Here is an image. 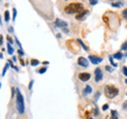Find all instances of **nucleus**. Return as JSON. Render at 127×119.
<instances>
[{
	"instance_id": "nucleus-1",
	"label": "nucleus",
	"mask_w": 127,
	"mask_h": 119,
	"mask_svg": "<svg viewBox=\"0 0 127 119\" xmlns=\"http://www.w3.org/2000/svg\"><path fill=\"white\" fill-rule=\"evenodd\" d=\"M65 11L67 14H74V13H80L84 11V5L79 2H73V3H69L66 5Z\"/></svg>"
},
{
	"instance_id": "nucleus-2",
	"label": "nucleus",
	"mask_w": 127,
	"mask_h": 119,
	"mask_svg": "<svg viewBox=\"0 0 127 119\" xmlns=\"http://www.w3.org/2000/svg\"><path fill=\"white\" fill-rule=\"evenodd\" d=\"M16 107L20 114L24 113V101H23V97L18 88L16 89Z\"/></svg>"
},
{
	"instance_id": "nucleus-3",
	"label": "nucleus",
	"mask_w": 127,
	"mask_h": 119,
	"mask_svg": "<svg viewBox=\"0 0 127 119\" xmlns=\"http://www.w3.org/2000/svg\"><path fill=\"white\" fill-rule=\"evenodd\" d=\"M104 93H105V96L107 98L112 99L119 94V89L113 85H106L105 88H104Z\"/></svg>"
},
{
	"instance_id": "nucleus-4",
	"label": "nucleus",
	"mask_w": 127,
	"mask_h": 119,
	"mask_svg": "<svg viewBox=\"0 0 127 119\" xmlns=\"http://www.w3.org/2000/svg\"><path fill=\"white\" fill-rule=\"evenodd\" d=\"M90 78H91V74L89 73V72H80V73L78 74V79H79L80 81H83V82L88 81Z\"/></svg>"
},
{
	"instance_id": "nucleus-5",
	"label": "nucleus",
	"mask_w": 127,
	"mask_h": 119,
	"mask_svg": "<svg viewBox=\"0 0 127 119\" xmlns=\"http://www.w3.org/2000/svg\"><path fill=\"white\" fill-rule=\"evenodd\" d=\"M94 76H95V82H99L103 79V72H102L101 68H96L94 70Z\"/></svg>"
},
{
	"instance_id": "nucleus-6",
	"label": "nucleus",
	"mask_w": 127,
	"mask_h": 119,
	"mask_svg": "<svg viewBox=\"0 0 127 119\" xmlns=\"http://www.w3.org/2000/svg\"><path fill=\"white\" fill-rule=\"evenodd\" d=\"M54 26L56 28H66L68 26V23L66 22V21H63V20H60L59 18H56L55 19V23H54Z\"/></svg>"
},
{
	"instance_id": "nucleus-7",
	"label": "nucleus",
	"mask_w": 127,
	"mask_h": 119,
	"mask_svg": "<svg viewBox=\"0 0 127 119\" xmlns=\"http://www.w3.org/2000/svg\"><path fill=\"white\" fill-rule=\"evenodd\" d=\"M89 61L92 64L96 65V64L101 63V62L103 61V59H102V57H99V56H95V55H89Z\"/></svg>"
},
{
	"instance_id": "nucleus-8",
	"label": "nucleus",
	"mask_w": 127,
	"mask_h": 119,
	"mask_svg": "<svg viewBox=\"0 0 127 119\" xmlns=\"http://www.w3.org/2000/svg\"><path fill=\"white\" fill-rule=\"evenodd\" d=\"M77 63H78V65L83 66V67H88V65H89V61H87V59H85L84 56L78 57Z\"/></svg>"
},
{
	"instance_id": "nucleus-9",
	"label": "nucleus",
	"mask_w": 127,
	"mask_h": 119,
	"mask_svg": "<svg viewBox=\"0 0 127 119\" xmlns=\"http://www.w3.org/2000/svg\"><path fill=\"white\" fill-rule=\"evenodd\" d=\"M88 14H89V11H88V10H86V8H84V11H83V12L78 13V14L76 15L75 18L77 19V20H82V19H84Z\"/></svg>"
},
{
	"instance_id": "nucleus-10",
	"label": "nucleus",
	"mask_w": 127,
	"mask_h": 119,
	"mask_svg": "<svg viewBox=\"0 0 127 119\" xmlns=\"http://www.w3.org/2000/svg\"><path fill=\"white\" fill-rule=\"evenodd\" d=\"M91 91H92V88H91V86H89V85H86V87H85L84 91H83V94L84 95H88V94H90Z\"/></svg>"
},
{
	"instance_id": "nucleus-11",
	"label": "nucleus",
	"mask_w": 127,
	"mask_h": 119,
	"mask_svg": "<svg viewBox=\"0 0 127 119\" xmlns=\"http://www.w3.org/2000/svg\"><path fill=\"white\" fill-rule=\"evenodd\" d=\"M8 54H11V55L14 53V48L12 47V45H11L10 42H8Z\"/></svg>"
},
{
	"instance_id": "nucleus-12",
	"label": "nucleus",
	"mask_w": 127,
	"mask_h": 119,
	"mask_svg": "<svg viewBox=\"0 0 127 119\" xmlns=\"http://www.w3.org/2000/svg\"><path fill=\"white\" fill-rule=\"evenodd\" d=\"M113 57H114V59H116V60H121V59H122V57H123L122 52H116V53H114Z\"/></svg>"
},
{
	"instance_id": "nucleus-13",
	"label": "nucleus",
	"mask_w": 127,
	"mask_h": 119,
	"mask_svg": "<svg viewBox=\"0 0 127 119\" xmlns=\"http://www.w3.org/2000/svg\"><path fill=\"white\" fill-rule=\"evenodd\" d=\"M30 62H31V65L32 66H37L38 64H39V61H38V60H36V59H32Z\"/></svg>"
},
{
	"instance_id": "nucleus-14",
	"label": "nucleus",
	"mask_w": 127,
	"mask_h": 119,
	"mask_svg": "<svg viewBox=\"0 0 127 119\" xmlns=\"http://www.w3.org/2000/svg\"><path fill=\"white\" fill-rule=\"evenodd\" d=\"M4 19H5L6 22L10 20V12L8 11H5V13H4Z\"/></svg>"
},
{
	"instance_id": "nucleus-15",
	"label": "nucleus",
	"mask_w": 127,
	"mask_h": 119,
	"mask_svg": "<svg viewBox=\"0 0 127 119\" xmlns=\"http://www.w3.org/2000/svg\"><path fill=\"white\" fill-rule=\"evenodd\" d=\"M77 42H78V44L80 45V46L83 47V48L85 49V50H88V47H87V46H85V44H84V42H82V40H80V39H77Z\"/></svg>"
},
{
	"instance_id": "nucleus-16",
	"label": "nucleus",
	"mask_w": 127,
	"mask_h": 119,
	"mask_svg": "<svg viewBox=\"0 0 127 119\" xmlns=\"http://www.w3.org/2000/svg\"><path fill=\"white\" fill-rule=\"evenodd\" d=\"M109 61H110V63H111V65L113 66V67H118V64H115L113 62V59H112V56H109Z\"/></svg>"
},
{
	"instance_id": "nucleus-17",
	"label": "nucleus",
	"mask_w": 127,
	"mask_h": 119,
	"mask_svg": "<svg viewBox=\"0 0 127 119\" xmlns=\"http://www.w3.org/2000/svg\"><path fill=\"white\" fill-rule=\"evenodd\" d=\"M46 71H47V68H46V67H41L39 70H37L38 73H44Z\"/></svg>"
},
{
	"instance_id": "nucleus-18",
	"label": "nucleus",
	"mask_w": 127,
	"mask_h": 119,
	"mask_svg": "<svg viewBox=\"0 0 127 119\" xmlns=\"http://www.w3.org/2000/svg\"><path fill=\"white\" fill-rule=\"evenodd\" d=\"M8 67H10V64H6V65H5V67H4V69H3V71H2V76H4V74H5V72H6V70H8Z\"/></svg>"
},
{
	"instance_id": "nucleus-19",
	"label": "nucleus",
	"mask_w": 127,
	"mask_h": 119,
	"mask_svg": "<svg viewBox=\"0 0 127 119\" xmlns=\"http://www.w3.org/2000/svg\"><path fill=\"white\" fill-rule=\"evenodd\" d=\"M105 69L107 70L108 72H112V71H113V69H112V68L110 67V66H105Z\"/></svg>"
},
{
	"instance_id": "nucleus-20",
	"label": "nucleus",
	"mask_w": 127,
	"mask_h": 119,
	"mask_svg": "<svg viewBox=\"0 0 127 119\" xmlns=\"http://www.w3.org/2000/svg\"><path fill=\"white\" fill-rule=\"evenodd\" d=\"M15 42H16V44L18 45L19 49H22V48H21V44H20V42H19V40H18V38H17V37H15Z\"/></svg>"
},
{
	"instance_id": "nucleus-21",
	"label": "nucleus",
	"mask_w": 127,
	"mask_h": 119,
	"mask_svg": "<svg viewBox=\"0 0 127 119\" xmlns=\"http://www.w3.org/2000/svg\"><path fill=\"white\" fill-rule=\"evenodd\" d=\"M123 17L125 19H127V8L126 10H123Z\"/></svg>"
},
{
	"instance_id": "nucleus-22",
	"label": "nucleus",
	"mask_w": 127,
	"mask_h": 119,
	"mask_svg": "<svg viewBox=\"0 0 127 119\" xmlns=\"http://www.w3.org/2000/svg\"><path fill=\"white\" fill-rule=\"evenodd\" d=\"M16 14H17L16 8H13V20H15V17H16Z\"/></svg>"
},
{
	"instance_id": "nucleus-23",
	"label": "nucleus",
	"mask_w": 127,
	"mask_h": 119,
	"mask_svg": "<svg viewBox=\"0 0 127 119\" xmlns=\"http://www.w3.org/2000/svg\"><path fill=\"white\" fill-rule=\"evenodd\" d=\"M127 49V42H125L124 44L122 45V50H126Z\"/></svg>"
},
{
	"instance_id": "nucleus-24",
	"label": "nucleus",
	"mask_w": 127,
	"mask_h": 119,
	"mask_svg": "<svg viewBox=\"0 0 127 119\" xmlns=\"http://www.w3.org/2000/svg\"><path fill=\"white\" fill-rule=\"evenodd\" d=\"M123 73H124L125 76H127V67H126V66H124V67H123Z\"/></svg>"
},
{
	"instance_id": "nucleus-25",
	"label": "nucleus",
	"mask_w": 127,
	"mask_h": 119,
	"mask_svg": "<svg viewBox=\"0 0 127 119\" xmlns=\"http://www.w3.org/2000/svg\"><path fill=\"white\" fill-rule=\"evenodd\" d=\"M112 6H121L122 5V2H118V3H111Z\"/></svg>"
},
{
	"instance_id": "nucleus-26",
	"label": "nucleus",
	"mask_w": 127,
	"mask_h": 119,
	"mask_svg": "<svg viewBox=\"0 0 127 119\" xmlns=\"http://www.w3.org/2000/svg\"><path fill=\"white\" fill-rule=\"evenodd\" d=\"M108 107H109V105H108V104H104L103 107H102V110H108Z\"/></svg>"
},
{
	"instance_id": "nucleus-27",
	"label": "nucleus",
	"mask_w": 127,
	"mask_h": 119,
	"mask_svg": "<svg viewBox=\"0 0 127 119\" xmlns=\"http://www.w3.org/2000/svg\"><path fill=\"white\" fill-rule=\"evenodd\" d=\"M17 52H18V53H19V55H21V56H22V55L24 54V52L22 51V49H19V50L17 51Z\"/></svg>"
},
{
	"instance_id": "nucleus-28",
	"label": "nucleus",
	"mask_w": 127,
	"mask_h": 119,
	"mask_svg": "<svg viewBox=\"0 0 127 119\" xmlns=\"http://www.w3.org/2000/svg\"><path fill=\"white\" fill-rule=\"evenodd\" d=\"M6 38H8V42H10V44H13V39H12V37H11V36L8 35V37H6Z\"/></svg>"
},
{
	"instance_id": "nucleus-29",
	"label": "nucleus",
	"mask_w": 127,
	"mask_h": 119,
	"mask_svg": "<svg viewBox=\"0 0 127 119\" xmlns=\"http://www.w3.org/2000/svg\"><path fill=\"white\" fill-rule=\"evenodd\" d=\"M33 84H34V81L32 80L31 82H30V84H29V89H31V88H32V86H33Z\"/></svg>"
},
{
	"instance_id": "nucleus-30",
	"label": "nucleus",
	"mask_w": 127,
	"mask_h": 119,
	"mask_svg": "<svg viewBox=\"0 0 127 119\" xmlns=\"http://www.w3.org/2000/svg\"><path fill=\"white\" fill-rule=\"evenodd\" d=\"M19 62H20V64H21V65H22V66H24V65H25V63H24V62H23V60H22V59H20V60H19Z\"/></svg>"
},
{
	"instance_id": "nucleus-31",
	"label": "nucleus",
	"mask_w": 127,
	"mask_h": 119,
	"mask_svg": "<svg viewBox=\"0 0 127 119\" xmlns=\"http://www.w3.org/2000/svg\"><path fill=\"white\" fill-rule=\"evenodd\" d=\"M90 3L92 4V5H95V4L97 3V1H95V0H92V1H90Z\"/></svg>"
},
{
	"instance_id": "nucleus-32",
	"label": "nucleus",
	"mask_w": 127,
	"mask_h": 119,
	"mask_svg": "<svg viewBox=\"0 0 127 119\" xmlns=\"http://www.w3.org/2000/svg\"><path fill=\"white\" fill-rule=\"evenodd\" d=\"M123 108H124V110H127V102H124V105H123Z\"/></svg>"
},
{
	"instance_id": "nucleus-33",
	"label": "nucleus",
	"mask_w": 127,
	"mask_h": 119,
	"mask_svg": "<svg viewBox=\"0 0 127 119\" xmlns=\"http://www.w3.org/2000/svg\"><path fill=\"white\" fill-rule=\"evenodd\" d=\"M1 45H2V35L0 34V46H1Z\"/></svg>"
},
{
	"instance_id": "nucleus-34",
	"label": "nucleus",
	"mask_w": 127,
	"mask_h": 119,
	"mask_svg": "<svg viewBox=\"0 0 127 119\" xmlns=\"http://www.w3.org/2000/svg\"><path fill=\"white\" fill-rule=\"evenodd\" d=\"M13 31H14V29H13L12 27H10V28H8V32H13Z\"/></svg>"
},
{
	"instance_id": "nucleus-35",
	"label": "nucleus",
	"mask_w": 127,
	"mask_h": 119,
	"mask_svg": "<svg viewBox=\"0 0 127 119\" xmlns=\"http://www.w3.org/2000/svg\"><path fill=\"white\" fill-rule=\"evenodd\" d=\"M99 95H101V94H99V93H97V94H96V96H95V99H99Z\"/></svg>"
},
{
	"instance_id": "nucleus-36",
	"label": "nucleus",
	"mask_w": 127,
	"mask_h": 119,
	"mask_svg": "<svg viewBox=\"0 0 127 119\" xmlns=\"http://www.w3.org/2000/svg\"><path fill=\"white\" fill-rule=\"evenodd\" d=\"M94 112H95V113H94L95 115H97V114H99V110H97V108H95V110H94Z\"/></svg>"
},
{
	"instance_id": "nucleus-37",
	"label": "nucleus",
	"mask_w": 127,
	"mask_h": 119,
	"mask_svg": "<svg viewBox=\"0 0 127 119\" xmlns=\"http://www.w3.org/2000/svg\"><path fill=\"white\" fill-rule=\"evenodd\" d=\"M125 83H126V84H127V78H126V80H125Z\"/></svg>"
},
{
	"instance_id": "nucleus-38",
	"label": "nucleus",
	"mask_w": 127,
	"mask_h": 119,
	"mask_svg": "<svg viewBox=\"0 0 127 119\" xmlns=\"http://www.w3.org/2000/svg\"><path fill=\"white\" fill-rule=\"evenodd\" d=\"M0 88H1V84H0Z\"/></svg>"
}]
</instances>
